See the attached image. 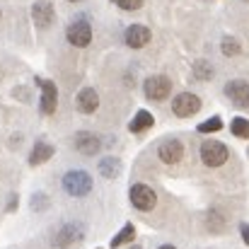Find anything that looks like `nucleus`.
I'll return each mask as SVG.
<instances>
[{
  "label": "nucleus",
  "mask_w": 249,
  "mask_h": 249,
  "mask_svg": "<svg viewBox=\"0 0 249 249\" xmlns=\"http://www.w3.org/2000/svg\"><path fill=\"white\" fill-rule=\"evenodd\" d=\"M116 5L121 10H138L143 5V0H116Z\"/></svg>",
  "instance_id": "nucleus-23"
},
{
  "label": "nucleus",
  "mask_w": 249,
  "mask_h": 249,
  "mask_svg": "<svg viewBox=\"0 0 249 249\" xmlns=\"http://www.w3.org/2000/svg\"><path fill=\"white\" fill-rule=\"evenodd\" d=\"M133 237H136V228L131 225V223H126L124 225V230L111 240V249H119L121 245H128V242H133Z\"/></svg>",
  "instance_id": "nucleus-18"
},
{
  "label": "nucleus",
  "mask_w": 249,
  "mask_h": 249,
  "mask_svg": "<svg viewBox=\"0 0 249 249\" xmlns=\"http://www.w3.org/2000/svg\"><path fill=\"white\" fill-rule=\"evenodd\" d=\"M153 124H155L153 114H150V111H145V109H141V111H138V114L131 119V124H128V131H131V133H143V131L153 128Z\"/></svg>",
  "instance_id": "nucleus-16"
},
{
  "label": "nucleus",
  "mask_w": 249,
  "mask_h": 249,
  "mask_svg": "<svg viewBox=\"0 0 249 249\" xmlns=\"http://www.w3.org/2000/svg\"><path fill=\"white\" fill-rule=\"evenodd\" d=\"M143 92H145L148 99L162 102V99H167V97L172 94V80H169L167 75H150V78H145V83H143Z\"/></svg>",
  "instance_id": "nucleus-4"
},
{
  "label": "nucleus",
  "mask_w": 249,
  "mask_h": 249,
  "mask_svg": "<svg viewBox=\"0 0 249 249\" xmlns=\"http://www.w3.org/2000/svg\"><path fill=\"white\" fill-rule=\"evenodd\" d=\"M228 145L225 143H220V141H203V145H201V160H203V165L206 167H220L228 162Z\"/></svg>",
  "instance_id": "nucleus-2"
},
{
  "label": "nucleus",
  "mask_w": 249,
  "mask_h": 249,
  "mask_svg": "<svg viewBox=\"0 0 249 249\" xmlns=\"http://www.w3.org/2000/svg\"><path fill=\"white\" fill-rule=\"evenodd\" d=\"M230 131H232L237 138H249V121H247V119H242V116L232 119V124H230Z\"/></svg>",
  "instance_id": "nucleus-19"
},
{
  "label": "nucleus",
  "mask_w": 249,
  "mask_h": 249,
  "mask_svg": "<svg viewBox=\"0 0 249 249\" xmlns=\"http://www.w3.org/2000/svg\"><path fill=\"white\" fill-rule=\"evenodd\" d=\"M150 29L148 27H143V24H131L128 29H126V34H124V41H126V46H131V49H143V46H148V41H150Z\"/></svg>",
  "instance_id": "nucleus-11"
},
{
  "label": "nucleus",
  "mask_w": 249,
  "mask_h": 249,
  "mask_svg": "<svg viewBox=\"0 0 249 249\" xmlns=\"http://www.w3.org/2000/svg\"><path fill=\"white\" fill-rule=\"evenodd\" d=\"M223 53H225V56H237V53H240V44H237L232 36H225V39H223Z\"/></svg>",
  "instance_id": "nucleus-22"
},
{
  "label": "nucleus",
  "mask_w": 249,
  "mask_h": 249,
  "mask_svg": "<svg viewBox=\"0 0 249 249\" xmlns=\"http://www.w3.org/2000/svg\"><path fill=\"white\" fill-rule=\"evenodd\" d=\"M194 73H196V78H201V80H211V78H213V68H211L206 61H198V63L194 66Z\"/></svg>",
  "instance_id": "nucleus-21"
},
{
  "label": "nucleus",
  "mask_w": 249,
  "mask_h": 249,
  "mask_svg": "<svg viewBox=\"0 0 249 249\" xmlns=\"http://www.w3.org/2000/svg\"><path fill=\"white\" fill-rule=\"evenodd\" d=\"M97 167H99V174L107 177V179H116L119 172H121V162L116 158H102Z\"/></svg>",
  "instance_id": "nucleus-17"
},
{
  "label": "nucleus",
  "mask_w": 249,
  "mask_h": 249,
  "mask_svg": "<svg viewBox=\"0 0 249 249\" xmlns=\"http://www.w3.org/2000/svg\"><path fill=\"white\" fill-rule=\"evenodd\" d=\"M240 232H242V240H245V245H249V225H247V223L240 228Z\"/></svg>",
  "instance_id": "nucleus-24"
},
{
  "label": "nucleus",
  "mask_w": 249,
  "mask_h": 249,
  "mask_svg": "<svg viewBox=\"0 0 249 249\" xmlns=\"http://www.w3.org/2000/svg\"><path fill=\"white\" fill-rule=\"evenodd\" d=\"M225 94L237 109L249 107V83H245V80H230L225 85Z\"/></svg>",
  "instance_id": "nucleus-9"
},
{
  "label": "nucleus",
  "mask_w": 249,
  "mask_h": 249,
  "mask_svg": "<svg viewBox=\"0 0 249 249\" xmlns=\"http://www.w3.org/2000/svg\"><path fill=\"white\" fill-rule=\"evenodd\" d=\"M158 155H160V160H162L165 165H177V162L184 158V145H181V141H177V138H167V141L160 143Z\"/></svg>",
  "instance_id": "nucleus-10"
},
{
  "label": "nucleus",
  "mask_w": 249,
  "mask_h": 249,
  "mask_svg": "<svg viewBox=\"0 0 249 249\" xmlns=\"http://www.w3.org/2000/svg\"><path fill=\"white\" fill-rule=\"evenodd\" d=\"M220 128H223V121H220V116H213V119H208V121L198 124V133H218Z\"/></svg>",
  "instance_id": "nucleus-20"
},
{
  "label": "nucleus",
  "mask_w": 249,
  "mask_h": 249,
  "mask_svg": "<svg viewBox=\"0 0 249 249\" xmlns=\"http://www.w3.org/2000/svg\"><path fill=\"white\" fill-rule=\"evenodd\" d=\"M85 237V230L78 225V223H68V225H63L58 232H56V237H53V245L61 249L66 247H73V245H78L80 240Z\"/></svg>",
  "instance_id": "nucleus-7"
},
{
  "label": "nucleus",
  "mask_w": 249,
  "mask_h": 249,
  "mask_svg": "<svg viewBox=\"0 0 249 249\" xmlns=\"http://www.w3.org/2000/svg\"><path fill=\"white\" fill-rule=\"evenodd\" d=\"M41 85V99H39V109H41V114L44 116H51L53 111H56V104H58V87L56 83H51V80H39Z\"/></svg>",
  "instance_id": "nucleus-8"
},
{
  "label": "nucleus",
  "mask_w": 249,
  "mask_h": 249,
  "mask_svg": "<svg viewBox=\"0 0 249 249\" xmlns=\"http://www.w3.org/2000/svg\"><path fill=\"white\" fill-rule=\"evenodd\" d=\"M128 198H131V203H133V208H138V211H153L155 208V203H158V194L148 186V184H133L131 186V191H128Z\"/></svg>",
  "instance_id": "nucleus-3"
},
{
  "label": "nucleus",
  "mask_w": 249,
  "mask_h": 249,
  "mask_svg": "<svg viewBox=\"0 0 249 249\" xmlns=\"http://www.w3.org/2000/svg\"><path fill=\"white\" fill-rule=\"evenodd\" d=\"M158 249H177V247H172V245H162V247H158Z\"/></svg>",
  "instance_id": "nucleus-25"
},
{
  "label": "nucleus",
  "mask_w": 249,
  "mask_h": 249,
  "mask_svg": "<svg viewBox=\"0 0 249 249\" xmlns=\"http://www.w3.org/2000/svg\"><path fill=\"white\" fill-rule=\"evenodd\" d=\"M99 148H102V141H99L94 133L83 131V133L75 136V150H78V153H83V155H97Z\"/></svg>",
  "instance_id": "nucleus-14"
},
{
  "label": "nucleus",
  "mask_w": 249,
  "mask_h": 249,
  "mask_svg": "<svg viewBox=\"0 0 249 249\" xmlns=\"http://www.w3.org/2000/svg\"><path fill=\"white\" fill-rule=\"evenodd\" d=\"M75 107H78V111H83V114H94L97 107H99V94H97L92 87H85V89H80V92L75 94Z\"/></svg>",
  "instance_id": "nucleus-13"
},
{
  "label": "nucleus",
  "mask_w": 249,
  "mask_h": 249,
  "mask_svg": "<svg viewBox=\"0 0 249 249\" xmlns=\"http://www.w3.org/2000/svg\"><path fill=\"white\" fill-rule=\"evenodd\" d=\"M32 17H34V24H36L39 29L51 27V22H53V17H56L53 5H51L49 0H39V2H34V7H32Z\"/></svg>",
  "instance_id": "nucleus-12"
},
{
  "label": "nucleus",
  "mask_w": 249,
  "mask_h": 249,
  "mask_svg": "<svg viewBox=\"0 0 249 249\" xmlns=\"http://www.w3.org/2000/svg\"><path fill=\"white\" fill-rule=\"evenodd\" d=\"M61 184L75 198H83V196H87L92 191V177L85 169H71V172H66L63 179H61Z\"/></svg>",
  "instance_id": "nucleus-1"
},
{
  "label": "nucleus",
  "mask_w": 249,
  "mask_h": 249,
  "mask_svg": "<svg viewBox=\"0 0 249 249\" xmlns=\"http://www.w3.org/2000/svg\"><path fill=\"white\" fill-rule=\"evenodd\" d=\"M51 155H53V145H49V143L39 141V143L32 148V153H29V165L32 167L44 165L46 160H51Z\"/></svg>",
  "instance_id": "nucleus-15"
},
{
  "label": "nucleus",
  "mask_w": 249,
  "mask_h": 249,
  "mask_svg": "<svg viewBox=\"0 0 249 249\" xmlns=\"http://www.w3.org/2000/svg\"><path fill=\"white\" fill-rule=\"evenodd\" d=\"M66 39H68V44H73L78 49L89 46V41H92V27H89V22L87 19H75L66 29Z\"/></svg>",
  "instance_id": "nucleus-5"
},
{
  "label": "nucleus",
  "mask_w": 249,
  "mask_h": 249,
  "mask_svg": "<svg viewBox=\"0 0 249 249\" xmlns=\"http://www.w3.org/2000/svg\"><path fill=\"white\" fill-rule=\"evenodd\" d=\"M71 2H80V0H71Z\"/></svg>",
  "instance_id": "nucleus-27"
},
{
  "label": "nucleus",
  "mask_w": 249,
  "mask_h": 249,
  "mask_svg": "<svg viewBox=\"0 0 249 249\" xmlns=\"http://www.w3.org/2000/svg\"><path fill=\"white\" fill-rule=\"evenodd\" d=\"M131 249H141V247H136V245H133V247H131Z\"/></svg>",
  "instance_id": "nucleus-26"
},
{
  "label": "nucleus",
  "mask_w": 249,
  "mask_h": 249,
  "mask_svg": "<svg viewBox=\"0 0 249 249\" xmlns=\"http://www.w3.org/2000/svg\"><path fill=\"white\" fill-rule=\"evenodd\" d=\"M198 109H201V99H198L196 94H191V92H181V94H177V97L172 99V111H174L177 116H181V119L194 116Z\"/></svg>",
  "instance_id": "nucleus-6"
}]
</instances>
